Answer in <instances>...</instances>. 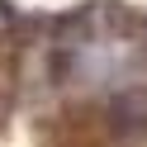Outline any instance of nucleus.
I'll return each mask as SVG.
<instances>
[{
    "instance_id": "1",
    "label": "nucleus",
    "mask_w": 147,
    "mask_h": 147,
    "mask_svg": "<svg viewBox=\"0 0 147 147\" xmlns=\"http://www.w3.org/2000/svg\"><path fill=\"white\" fill-rule=\"evenodd\" d=\"M5 29H10V19H5V14H0V38H5Z\"/></svg>"
}]
</instances>
